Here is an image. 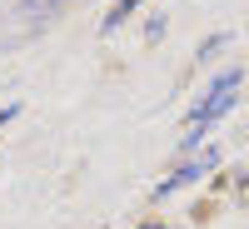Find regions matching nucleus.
<instances>
[{"label": "nucleus", "instance_id": "obj_1", "mask_svg": "<svg viewBox=\"0 0 249 229\" xmlns=\"http://www.w3.org/2000/svg\"><path fill=\"white\" fill-rule=\"evenodd\" d=\"M239 85H244V70L239 65H230V70H219L214 80H210V90H204V100L190 110V135H184V150H195V144L204 140V130L219 120V115H230L234 105H239Z\"/></svg>", "mask_w": 249, "mask_h": 229}, {"label": "nucleus", "instance_id": "obj_2", "mask_svg": "<svg viewBox=\"0 0 249 229\" xmlns=\"http://www.w3.org/2000/svg\"><path fill=\"white\" fill-rule=\"evenodd\" d=\"M214 164H219V155H214V150H204L199 159H190V164H179V170H175V175H164V179L155 184V190H150V194H155V199H170L175 190H184V184H195V179H204V175H210V170H214Z\"/></svg>", "mask_w": 249, "mask_h": 229}, {"label": "nucleus", "instance_id": "obj_3", "mask_svg": "<svg viewBox=\"0 0 249 229\" xmlns=\"http://www.w3.org/2000/svg\"><path fill=\"white\" fill-rule=\"evenodd\" d=\"M135 5H140V0H115V5H110V15L100 20V35H115V30L124 25V20L135 15Z\"/></svg>", "mask_w": 249, "mask_h": 229}, {"label": "nucleus", "instance_id": "obj_4", "mask_svg": "<svg viewBox=\"0 0 249 229\" xmlns=\"http://www.w3.org/2000/svg\"><path fill=\"white\" fill-rule=\"evenodd\" d=\"M219 45H230V30H219V35H210V40H204V45H199V60H204V55H214Z\"/></svg>", "mask_w": 249, "mask_h": 229}, {"label": "nucleus", "instance_id": "obj_5", "mask_svg": "<svg viewBox=\"0 0 249 229\" xmlns=\"http://www.w3.org/2000/svg\"><path fill=\"white\" fill-rule=\"evenodd\" d=\"M160 35H164V20L155 15V20H150V25H144V40H160Z\"/></svg>", "mask_w": 249, "mask_h": 229}, {"label": "nucleus", "instance_id": "obj_6", "mask_svg": "<svg viewBox=\"0 0 249 229\" xmlns=\"http://www.w3.org/2000/svg\"><path fill=\"white\" fill-rule=\"evenodd\" d=\"M15 115H20V105H5V110H0V130H5V124H10Z\"/></svg>", "mask_w": 249, "mask_h": 229}, {"label": "nucleus", "instance_id": "obj_7", "mask_svg": "<svg viewBox=\"0 0 249 229\" xmlns=\"http://www.w3.org/2000/svg\"><path fill=\"white\" fill-rule=\"evenodd\" d=\"M140 229H170V224H140Z\"/></svg>", "mask_w": 249, "mask_h": 229}]
</instances>
